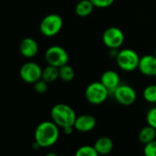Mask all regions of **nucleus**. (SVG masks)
Listing matches in <instances>:
<instances>
[{"instance_id": "nucleus-1", "label": "nucleus", "mask_w": 156, "mask_h": 156, "mask_svg": "<svg viewBox=\"0 0 156 156\" xmlns=\"http://www.w3.org/2000/svg\"><path fill=\"white\" fill-rule=\"evenodd\" d=\"M59 126L52 121L40 122L35 129L34 140L40 148H49L54 145L60 137Z\"/></svg>"}, {"instance_id": "nucleus-2", "label": "nucleus", "mask_w": 156, "mask_h": 156, "mask_svg": "<svg viewBox=\"0 0 156 156\" xmlns=\"http://www.w3.org/2000/svg\"><path fill=\"white\" fill-rule=\"evenodd\" d=\"M76 117L77 115L74 110L70 105L65 103L55 104L51 110V121L63 129L74 126Z\"/></svg>"}, {"instance_id": "nucleus-3", "label": "nucleus", "mask_w": 156, "mask_h": 156, "mask_svg": "<svg viewBox=\"0 0 156 156\" xmlns=\"http://www.w3.org/2000/svg\"><path fill=\"white\" fill-rule=\"evenodd\" d=\"M140 56L131 48H123L119 50L116 56V62L119 68L126 72H131L138 69Z\"/></svg>"}, {"instance_id": "nucleus-4", "label": "nucleus", "mask_w": 156, "mask_h": 156, "mask_svg": "<svg viewBox=\"0 0 156 156\" xmlns=\"http://www.w3.org/2000/svg\"><path fill=\"white\" fill-rule=\"evenodd\" d=\"M109 90L99 81L91 82L85 90L86 100L93 105H99L104 103L109 95Z\"/></svg>"}, {"instance_id": "nucleus-5", "label": "nucleus", "mask_w": 156, "mask_h": 156, "mask_svg": "<svg viewBox=\"0 0 156 156\" xmlns=\"http://www.w3.org/2000/svg\"><path fill=\"white\" fill-rule=\"evenodd\" d=\"M63 26V21L61 16L57 14H49L45 16L40 24V33L48 37H54L60 33Z\"/></svg>"}, {"instance_id": "nucleus-6", "label": "nucleus", "mask_w": 156, "mask_h": 156, "mask_svg": "<svg viewBox=\"0 0 156 156\" xmlns=\"http://www.w3.org/2000/svg\"><path fill=\"white\" fill-rule=\"evenodd\" d=\"M44 58L48 65L60 68L68 63L69 54L64 48L58 45H54L51 46L46 49Z\"/></svg>"}, {"instance_id": "nucleus-7", "label": "nucleus", "mask_w": 156, "mask_h": 156, "mask_svg": "<svg viewBox=\"0 0 156 156\" xmlns=\"http://www.w3.org/2000/svg\"><path fill=\"white\" fill-rule=\"evenodd\" d=\"M124 40L123 31L117 27H108L102 35V41L109 49H119L123 45Z\"/></svg>"}, {"instance_id": "nucleus-8", "label": "nucleus", "mask_w": 156, "mask_h": 156, "mask_svg": "<svg viewBox=\"0 0 156 156\" xmlns=\"http://www.w3.org/2000/svg\"><path fill=\"white\" fill-rule=\"evenodd\" d=\"M115 101L123 106L132 105L137 100V92L128 84H120L112 92Z\"/></svg>"}, {"instance_id": "nucleus-9", "label": "nucleus", "mask_w": 156, "mask_h": 156, "mask_svg": "<svg viewBox=\"0 0 156 156\" xmlns=\"http://www.w3.org/2000/svg\"><path fill=\"white\" fill-rule=\"evenodd\" d=\"M42 69L36 62H26L19 69V76L21 80L29 84H34L41 79Z\"/></svg>"}, {"instance_id": "nucleus-10", "label": "nucleus", "mask_w": 156, "mask_h": 156, "mask_svg": "<svg viewBox=\"0 0 156 156\" xmlns=\"http://www.w3.org/2000/svg\"><path fill=\"white\" fill-rule=\"evenodd\" d=\"M138 69L142 74L148 77H154L156 75V56L148 54L141 57Z\"/></svg>"}, {"instance_id": "nucleus-11", "label": "nucleus", "mask_w": 156, "mask_h": 156, "mask_svg": "<svg viewBox=\"0 0 156 156\" xmlns=\"http://www.w3.org/2000/svg\"><path fill=\"white\" fill-rule=\"evenodd\" d=\"M97 125L96 118L91 114H82L76 117L74 122V130L80 133H88L95 129Z\"/></svg>"}, {"instance_id": "nucleus-12", "label": "nucleus", "mask_w": 156, "mask_h": 156, "mask_svg": "<svg viewBox=\"0 0 156 156\" xmlns=\"http://www.w3.org/2000/svg\"><path fill=\"white\" fill-rule=\"evenodd\" d=\"M20 54L27 58H31L35 57L39 51V45L37 41L32 37H25L23 38L18 47Z\"/></svg>"}, {"instance_id": "nucleus-13", "label": "nucleus", "mask_w": 156, "mask_h": 156, "mask_svg": "<svg viewBox=\"0 0 156 156\" xmlns=\"http://www.w3.org/2000/svg\"><path fill=\"white\" fill-rule=\"evenodd\" d=\"M100 82L109 90V92H113L115 89L120 84V78L118 72L109 69L102 73L100 77Z\"/></svg>"}, {"instance_id": "nucleus-14", "label": "nucleus", "mask_w": 156, "mask_h": 156, "mask_svg": "<svg viewBox=\"0 0 156 156\" xmlns=\"http://www.w3.org/2000/svg\"><path fill=\"white\" fill-rule=\"evenodd\" d=\"M94 147L98 155H107L113 151L114 144L111 138L108 136H101L96 140Z\"/></svg>"}, {"instance_id": "nucleus-15", "label": "nucleus", "mask_w": 156, "mask_h": 156, "mask_svg": "<svg viewBox=\"0 0 156 156\" xmlns=\"http://www.w3.org/2000/svg\"><path fill=\"white\" fill-rule=\"evenodd\" d=\"M138 139L141 144L143 145L155 140L156 139V129L153 128L150 125H146L141 129L138 134Z\"/></svg>"}, {"instance_id": "nucleus-16", "label": "nucleus", "mask_w": 156, "mask_h": 156, "mask_svg": "<svg viewBox=\"0 0 156 156\" xmlns=\"http://www.w3.org/2000/svg\"><path fill=\"white\" fill-rule=\"evenodd\" d=\"M95 6L90 0H80L74 8L75 14L80 17L88 16L94 10Z\"/></svg>"}, {"instance_id": "nucleus-17", "label": "nucleus", "mask_w": 156, "mask_h": 156, "mask_svg": "<svg viewBox=\"0 0 156 156\" xmlns=\"http://www.w3.org/2000/svg\"><path fill=\"white\" fill-rule=\"evenodd\" d=\"M41 79L48 83L55 81L57 79H59V68L51 65H47V67L42 69Z\"/></svg>"}, {"instance_id": "nucleus-18", "label": "nucleus", "mask_w": 156, "mask_h": 156, "mask_svg": "<svg viewBox=\"0 0 156 156\" xmlns=\"http://www.w3.org/2000/svg\"><path fill=\"white\" fill-rule=\"evenodd\" d=\"M74 69L68 63L59 68V78L65 82L72 81L74 79Z\"/></svg>"}, {"instance_id": "nucleus-19", "label": "nucleus", "mask_w": 156, "mask_h": 156, "mask_svg": "<svg viewBox=\"0 0 156 156\" xmlns=\"http://www.w3.org/2000/svg\"><path fill=\"white\" fill-rule=\"evenodd\" d=\"M143 97L144 101L149 103H156V84H151L145 87Z\"/></svg>"}, {"instance_id": "nucleus-20", "label": "nucleus", "mask_w": 156, "mask_h": 156, "mask_svg": "<svg viewBox=\"0 0 156 156\" xmlns=\"http://www.w3.org/2000/svg\"><path fill=\"white\" fill-rule=\"evenodd\" d=\"M75 156H97L94 145H82L74 153Z\"/></svg>"}, {"instance_id": "nucleus-21", "label": "nucleus", "mask_w": 156, "mask_h": 156, "mask_svg": "<svg viewBox=\"0 0 156 156\" xmlns=\"http://www.w3.org/2000/svg\"><path fill=\"white\" fill-rule=\"evenodd\" d=\"M33 89H34L35 92H37L39 94H43L48 90V82H46L44 80L40 79L33 84Z\"/></svg>"}, {"instance_id": "nucleus-22", "label": "nucleus", "mask_w": 156, "mask_h": 156, "mask_svg": "<svg viewBox=\"0 0 156 156\" xmlns=\"http://www.w3.org/2000/svg\"><path fill=\"white\" fill-rule=\"evenodd\" d=\"M146 122L148 125L156 129V107L149 109L146 113Z\"/></svg>"}, {"instance_id": "nucleus-23", "label": "nucleus", "mask_w": 156, "mask_h": 156, "mask_svg": "<svg viewBox=\"0 0 156 156\" xmlns=\"http://www.w3.org/2000/svg\"><path fill=\"white\" fill-rule=\"evenodd\" d=\"M143 154L145 156H156V139L144 144Z\"/></svg>"}, {"instance_id": "nucleus-24", "label": "nucleus", "mask_w": 156, "mask_h": 156, "mask_svg": "<svg viewBox=\"0 0 156 156\" xmlns=\"http://www.w3.org/2000/svg\"><path fill=\"white\" fill-rule=\"evenodd\" d=\"M95 7L97 8H107L113 5L115 0H90Z\"/></svg>"}, {"instance_id": "nucleus-25", "label": "nucleus", "mask_w": 156, "mask_h": 156, "mask_svg": "<svg viewBox=\"0 0 156 156\" xmlns=\"http://www.w3.org/2000/svg\"><path fill=\"white\" fill-rule=\"evenodd\" d=\"M74 126H70V127L63 128V132H64V133H65V134H67V135L72 134V133H73V132H74Z\"/></svg>"}, {"instance_id": "nucleus-26", "label": "nucleus", "mask_w": 156, "mask_h": 156, "mask_svg": "<svg viewBox=\"0 0 156 156\" xmlns=\"http://www.w3.org/2000/svg\"><path fill=\"white\" fill-rule=\"evenodd\" d=\"M154 55L156 56V48H155V50H154Z\"/></svg>"}, {"instance_id": "nucleus-27", "label": "nucleus", "mask_w": 156, "mask_h": 156, "mask_svg": "<svg viewBox=\"0 0 156 156\" xmlns=\"http://www.w3.org/2000/svg\"><path fill=\"white\" fill-rule=\"evenodd\" d=\"M154 77H155V79H156V75H155V76H154Z\"/></svg>"}]
</instances>
